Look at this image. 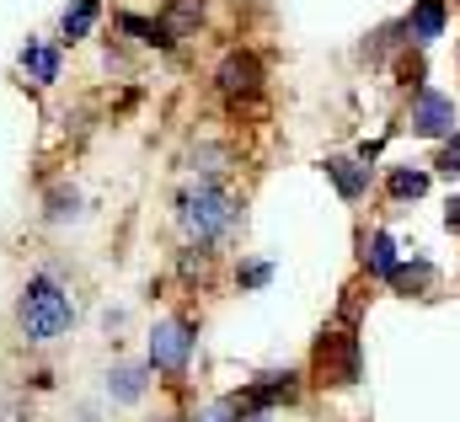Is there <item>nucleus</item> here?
<instances>
[{
	"instance_id": "nucleus-22",
	"label": "nucleus",
	"mask_w": 460,
	"mask_h": 422,
	"mask_svg": "<svg viewBox=\"0 0 460 422\" xmlns=\"http://www.w3.org/2000/svg\"><path fill=\"white\" fill-rule=\"evenodd\" d=\"M445 224H450V230L460 235V198H450V209H445Z\"/></svg>"
},
{
	"instance_id": "nucleus-23",
	"label": "nucleus",
	"mask_w": 460,
	"mask_h": 422,
	"mask_svg": "<svg viewBox=\"0 0 460 422\" xmlns=\"http://www.w3.org/2000/svg\"><path fill=\"white\" fill-rule=\"evenodd\" d=\"M11 422H27V418H11Z\"/></svg>"
},
{
	"instance_id": "nucleus-8",
	"label": "nucleus",
	"mask_w": 460,
	"mask_h": 422,
	"mask_svg": "<svg viewBox=\"0 0 460 422\" xmlns=\"http://www.w3.org/2000/svg\"><path fill=\"white\" fill-rule=\"evenodd\" d=\"M16 70H22L32 86H54V81L65 75V54H59V43L27 38V43H22V54H16Z\"/></svg>"
},
{
	"instance_id": "nucleus-7",
	"label": "nucleus",
	"mask_w": 460,
	"mask_h": 422,
	"mask_svg": "<svg viewBox=\"0 0 460 422\" xmlns=\"http://www.w3.org/2000/svg\"><path fill=\"white\" fill-rule=\"evenodd\" d=\"M300 396V369H279V374H262V380H252L235 401L246 407V418H257V412H268V407H284V401H295Z\"/></svg>"
},
{
	"instance_id": "nucleus-17",
	"label": "nucleus",
	"mask_w": 460,
	"mask_h": 422,
	"mask_svg": "<svg viewBox=\"0 0 460 422\" xmlns=\"http://www.w3.org/2000/svg\"><path fill=\"white\" fill-rule=\"evenodd\" d=\"M434 284V262H396V273H391V289H402V295H418V289H429Z\"/></svg>"
},
{
	"instance_id": "nucleus-14",
	"label": "nucleus",
	"mask_w": 460,
	"mask_h": 422,
	"mask_svg": "<svg viewBox=\"0 0 460 422\" xmlns=\"http://www.w3.org/2000/svg\"><path fill=\"white\" fill-rule=\"evenodd\" d=\"M97 16H102L97 0H75V5H65V16H59V43H86L92 27H97Z\"/></svg>"
},
{
	"instance_id": "nucleus-10",
	"label": "nucleus",
	"mask_w": 460,
	"mask_h": 422,
	"mask_svg": "<svg viewBox=\"0 0 460 422\" xmlns=\"http://www.w3.org/2000/svg\"><path fill=\"white\" fill-rule=\"evenodd\" d=\"M145 391H150V369L145 364H113L108 369V396H113L118 407L145 401Z\"/></svg>"
},
{
	"instance_id": "nucleus-12",
	"label": "nucleus",
	"mask_w": 460,
	"mask_h": 422,
	"mask_svg": "<svg viewBox=\"0 0 460 422\" xmlns=\"http://www.w3.org/2000/svg\"><path fill=\"white\" fill-rule=\"evenodd\" d=\"M118 32H128L134 43H145V48H177V38L161 27V16H134V11H118Z\"/></svg>"
},
{
	"instance_id": "nucleus-11",
	"label": "nucleus",
	"mask_w": 460,
	"mask_h": 422,
	"mask_svg": "<svg viewBox=\"0 0 460 422\" xmlns=\"http://www.w3.org/2000/svg\"><path fill=\"white\" fill-rule=\"evenodd\" d=\"M327 177H332V188L343 193L348 204H358V198L369 193V182H375L369 166H364V161H348V155H332V161H327Z\"/></svg>"
},
{
	"instance_id": "nucleus-2",
	"label": "nucleus",
	"mask_w": 460,
	"mask_h": 422,
	"mask_svg": "<svg viewBox=\"0 0 460 422\" xmlns=\"http://www.w3.org/2000/svg\"><path fill=\"white\" fill-rule=\"evenodd\" d=\"M241 224V209L220 182H188L177 193V230L188 235V246H220L230 230Z\"/></svg>"
},
{
	"instance_id": "nucleus-3",
	"label": "nucleus",
	"mask_w": 460,
	"mask_h": 422,
	"mask_svg": "<svg viewBox=\"0 0 460 422\" xmlns=\"http://www.w3.org/2000/svg\"><path fill=\"white\" fill-rule=\"evenodd\" d=\"M193 347H199V326L188 316H166L150 326V342H145V369L150 374H166V380H182L193 369Z\"/></svg>"
},
{
	"instance_id": "nucleus-9",
	"label": "nucleus",
	"mask_w": 460,
	"mask_h": 422,
	"mask_svg": "<svg viewBox=\"0 0 460 422\" xmlns=\"http://www.w3.org/2000/svg\"><path fill=\"white\" fill-rule=\"evenodd\" d=\"M402 27H407V38H412L418 48H429L434 38H445V27H450V5H445V0H418L412 16H407Z\"/></svg>"
},
{
	"instance_id": "nucleus-4",
	"label": "nucleus",
	"mask_w": 460,
	"mask_h": 422,
	"mask_svg": "<svg viewBox=\"0 0 460 422\" xmlns=\"http://www.w3.org/2000/svg\"><path fill=\"white\" fill-rule=\"evenodd\" d=\"M311 364H316V385H338V391L353 385V380H358V337H353V331H338V326L322 331Z\"/></svg>"
},
{
	"instance_id": "nucleus-20",
	"label": "nucleus",
	"mask_w": 460,
	"mask_h": 422,
	"mask_svg": "<svg viewBox=\"0 0 460 422\" xmlns=\"http://www.w3.org/2000/svg\"><path fill=\"white\" fill-rule=\"evenodd\" d=\"M273 284V262H241L235 268V289H268Z\"/></svg>"
},
{
	"instance_id": "nucleus-5",
	"label": "nucleus",
	"mask_w": 460,
	"mask_h": 422,
	"mask_svg": "<svg viewBox=\"0 0 460 422\" xmlns=\"http://www.w3.org/2000/svg\"><path fill=\"white\" fill-rule=\"evenodd\" d=\"M215 92L235 107L252 102V97L262 92V59H257L252 48H226L220 65H215Z\"/></svg>"
},
{
	"instance_id": "nucleus-19",
	"label": "nucleus",
	"mask_w": 460,
	"mask_h": 422,
	"mask_svg": "<svg viewBox=\"0 0 460 422\" xmlns=\"http://www.w3.org/2000/svg\"><path fill=\"white\" fill-rule=\"evenodd\" d=\"M385 188H391V198H423V193H429V171H412V166H396Z\"/></svg>"
},
{
	"instance_id": "nucleus-24",
	"label": "nucleus",
	"mask_w": 460,
	"mask_h": 422,
	"mask_svg": "<svg viewBox=\"0 0 460 422\" xmlns=\"http://www.w3.org/2000/svg\"><path fill=\"white\" fill-rule=\"evenodd\" d=\"M456 5H460V0H456Z\"/></svg>"
},
{
	"instance_id": "nucleus-18",
	"label": "nucleus",
	"mask_w": 460,
	"mask_h": 422,
	"mask_svg": "<svg viewBox=\"0 0 460 422\" xmlns=\"http://www.w3.org/2000/svg\"><path fill=\"white\" fill-rule=\"evenodd\" d=\"M81 214V193L75 188H54L49 198H43V219L49 224H65V219H75Z\"/></svg>"
},
{
	"instance_id": "nucleus-21",
	"label": "nucleus",
	"mask_w": 460,
	"mask_h": 422,
	"mask_svg": "<svg viewBox=\"0 0 460 422\" xmlns=\"http://www.w3.org/2000/svg\"><path fill=\"white\" fill-rule=\"evenodd\" d=\"M434 166H439L445 177H456V171H460V134L445 139V150H439V161H434Z\"/></svg>"
},
{
	"instance_id": "nucleus-16",
	"label": "nucleus",
	"mask_w": 460,
	"mask_h": 422,
	"mask_svg": "<svg viewBox=\"0 0 460 422\" xmlns=\"http://www.w3.org/2000/svg\"><path fill=\"white\" fill-rule=\"evenodd\" d=\"M188 422H257V418H246V407L235 396H220V401H204Z\"/></svg>"
},
{
	"instance_id": "nucleus-6",
	"label": "nucleus",
	"mask_w": 460,
	"mask_h": 422,
	"mask_svg": "<svg viewBox=\"0 0 460 422\" xmlns=\"http://www.w3.org/2000/svg\"><path fill=\"white\" fill-rule=\"evenodd\" d=\"M456 118H460L456 97H445V92H434V86H418V97L407 107V128L423 134V139H450V134H460Z\"/></svg>"
},
{
	"instance_id": "nucleus-15",
	"label": "nucleus",
	"mask_w": 460,
	"mask_h": 422,
	"mask_svg": "<svg viewBox=\"0 0 460 422\" xmlns=\"http://www.w3.org/2000/svg\"><path fill=\"white\" fill-rule=\"evenodd\" d=\"M364 268H369L375 278H385V284H391V273H396V241H391L385 230H375V235L364 241Z\"/></svg>"
},
{
	"instance_id": "nucleus-1",
	"label": "nucleus",
	"mask_w": 460,
	"mask_h": 422,
	"mask_svg": "<svg viewBox=\"0 0 460 422\" xmlns=\"http://www.w3.org/2000/svg\"><path fill=\"white\" fill-rule=\"evenodd\" d=\"M75 316H81L75 295H70V284L59 273H49V268L27 273V284L16 295V316H11L22 347H54V342H65L75 331Z\"/></svg>"
},
{
	"instance_id": "nucleus-13",
	"label": "nucleus",
	"mask_w": 460,
	"mask_h": 422,
	"mask_svg": "<svg viewBox=\"0 0 460 422\" xmlns=\"http://www.w3.org/2000/svg\"><path fill=\"white\" fill-rule=\"evenodd\" d=\"M204 16H209V0H166V5H161V27H166L172 38L199 32V27H204Z\"/></svg>"
}]
</instances>
